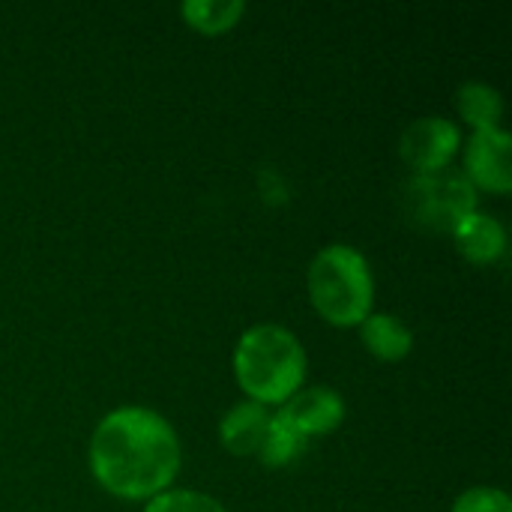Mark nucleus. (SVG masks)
Returning a JSON list of instances; mask_svg holds the SVG:
<instances>
[{"label":"nucleus","instance_id":"obj_9","mask_svg":"<svg viewBox=\"0 0 512 512\" xmlns=\"http://www.w3.org/2000/svg\"><path fill=\"white\" fill-rule=\"evenodd\" d=\"M453 237H456L459 252H462L468 261H474V264H492V261L501 258L504 249H507V231H504V225H501L495 216L480 213V210H474V213L453 231Z\"/></svg>","mask_w":512,"mask_h":512},{"label":"nucleus","instance_id":"obj_11","mask_svg":"<svg viewBox=\"0 0 512 512\" xmlns=\"http://www.w3.org/2000/svg\"><path fill=\"white\" fill-rule=\"evenodd\" d=\"M456 105L465 123L474 126V132L480 129H495L504 111V99L495 87L483 84V81H468L459 87L456 93Z\"/></svg>","mask_w":512,"mask_h":512},{"label":"nucleus","instance_id":"obj_12","mask_svg":"<svg viewBox=\"0 0 512 512\" xmlns=\"http://www.w3.org/2000/svg\"><path fill=\"white\" fill-rule=\"evenodd\" d=\"M243 3L240 0H186L183 3V15L195 30L204 33H222L228 27L237 24V18L243 15Z\"/></svg>","mask_w":512,"mask_h":512},{"label":"nucleus","instance_id":"obj_8","mask_svg":"<svg viewBox=\"0 0 512 512\" xmlns=\"http://www.w3.org/2000/svg\"><path fill=\"white\" fill-rule=\"evenodd\" d=\"M270 417L273 414L267 411V405H258L252 399L234 405L222 417V423H219V438H222L225 450L234 453V456H255V453H261Z\"/></svg>","mask_w":512,"mask_h":512},{"label":"nucleus","instance_id":"obj_3","mask_svg":"<svg viewBox=\"0 0 512 512\" xmlns=\"http://www.w3.org/2000/svg\"><path fill=\"white\" fill-rule=\"evenodd\" d=\"M309 294L315 309L333 324H360L372 312L375 282L363 252L333 243L312 258Z\"/></svg>","mask_w":512,"mask_h":512},{"label":"nucleus","instance_id":"obj_7","mask_svg":"<svg viewBox=\"0 0 512 512\" xmlns=\"http://www.w3.org/2000/svg\"><path fill=\"white\" fill-rule=\"evenodd\" d=\"M279 417L309 441L315 435L333 432L345 420V402L330 387H306L297 390L288 402H282Z\"/></svg>","mask_w":512,"mask_h":512},{"label":"nucleus","instance_id":"obj_14","mask_svg":"<svg viewBox=\"0 0 512 512\" xmlns=\"http://www.w3.org/2000/svg\"><path fill=\"white\" fill-rule=\"evenodd\" d=\"M144 512H225V507L204 495V492H192V489H165L156 498H150V504Z\"/></svg>","mask_w":512,"mask_h":512},{"label":"nucleus","instance_id":"obj_13","mask_svg":"<svg viewBox=\"0 0 512 512\" xmlns=\"http://www.w3.org/2000/svg\"><path fill=\"white\" fill-rule=\"evenodd\" d=\"M303 447H306V438H303L291 423H285L279 414H273L258 456H261V462H264V465L279 468V465H288V462H291Z\"/></svg>","mask_w":512,"mask_h":512},{"label":"nucleus","instance_id":"obj_6","mask_svg":"<svg viewBox=\"0 0 512 512\" xmlns=\"http://www.w3.org/2000/svg\"><path fill=\"white\" fill-rule=\"evenodd\" d=\"M512 138L507 129H480L465 147V177L492 192H507L512 186Z\"/></svg>","mask_w":512,"mask_h":512},{"label":"nucleus","instance_id":"obj_1","mask_svg":"<svg viewBox=\"0 0 512 512\" xmlns=\"http://www.w3.org/2000/svg\"><path fill=\"white\" fill-rule=\"evenodd\" d=\"M90 468L99 486L117 498H156L180 471L177 432L150 408H114L93 429Z\"/></svg>","mask_w":512,"mask_h":512},{"label":"nucleus","instance_id":"obj_15","mask_svg":"<svg viewBox=\"0 0 512 512\" xmlns=\"http://www.w3.org/2000/svg\"><path fill=\"white\" fill-rule=\"evenodd\" d=\"M453 512H512V501L510 495L501 489L477 486V489H468L465 495L456 498Z\"/></svg>","mask_w":512,"mask_h":512},{"label":"nucleus","instance_id":"obj_10","mask_svg":"<svg viewBox=\"0 0 512 512\" xmlns=\"http://www.w3.org/2000/svg\"><path fill=\"white\" fill-rule=\"evenodd\" d=\"M360 336H363V345L384 363H396L414 348V333L399 318L384 315V312L366 315L360 321Z\"/></svg>","mask_w":512,"mask_h":512},{"label":"nucleus","instance_id":"obj_2","mask_svg":"<svg viewBox=\"0 0 512 512\" xmlns=\"http://www.w3.org/2000/svg\"><path fill=\"white\" fill-rule=\"evenodd\" d=\"M234 375L252 402L282 405L306 378V351L291 330L279 324H255L234 348Z\"/></svg>","mask_w":512,"mask_h":512},{"label":"nucleus","instance_id":"obj_5","mask_svg":"<svg viewBox=\"0 0 512 512\" xmlns=\"http://www.w3.org/2000/svg\"><path fill=\"white\" fill-rule=\"evenodd\" d=\"M459 144H462V132L453 120L420 117L402 132L399 150L414 171H435L450 165Z\"/></svg>","mask_w":512,"mask_h":512},{"label":"nucleus","instance_id":"obj_4","mask_svg":"<svg viewBox=\"0 0 512 512\" xmlns=\"http://www.w3.org/2000/svg\"><path fill=\"white\" fill-rule=\"evenodd\" d=\"M405 213L432 231L453 234L474 210H477V189L459 168H435V171H414V177L402 189Z\"/></svg>","mask_w":512,"mask_h":512}]
</instances>
